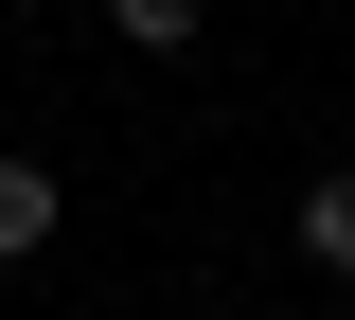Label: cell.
Segmentation results:
<instances>
[{
	"mask_svg": "<svg viewBox=\"0 0 355 320\" xmlns=\"http://www.w3.org/2000/svg\"><path fill=\"white\" fill-rule=\"evenodd\" d=\"M320 320H355V303H320Z\"/></svg>",
	"mask_w": 355,
	"mask_h": 320,
	"instance_id": "cell-4",
	"label": "cell"
},
{
	"mask_svg": "<svg viewBox=\"0 0 355 320\" xmlns=\"http://www.w3.org/2000/svg\"><path fill=\"white\" fill-rule=\"evenodd\" d=\"M302 267L355 285V160H338V178H302Z\"/></svg>",
	"mask_w": 355,
	"mask_h": 320,
	"instance_id": "cell-2",
	"label": "cell"
},
{
	"mask_svg": "<svg viewBox=\"0 0 355 320\" xmlns=\"http://www.w3.org/2000/svg\"><path fill=\"white\" fill-rule=\"evenodd\" d=\"M53 231H71V178H53V160H18V142H0V267H36Z\"/></svg>",
	"mask_w": 355,
	"mask_h": 320,
	"instance_id": "cell-1",
	"label": "cell"
},
{
	"mask_svg": "<svg viewBox=\"0 0 355 320\" xmlns=\"http://www.w3.org/2000/svg\"><path fill=\"white\" fill-rule=\"evenodd\" d=\"M196 18H214V0H107V36H125V53H196Z\"/></svg>",
	"mask_w": 355,
	"mask_h": 320,
	"instance_id": "cell-3",
	"label": "cell"
}]
</instances>
